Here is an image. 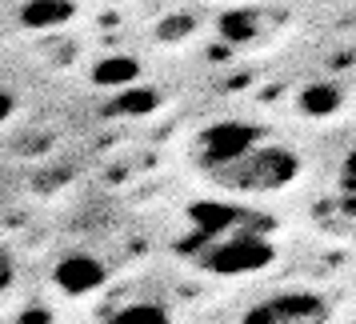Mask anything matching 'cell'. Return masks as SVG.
<instances>
[{
    "mask_svg": "<svg viewBox=\"0 0 356 324\" xmlns=\"http://www.w3.org/2000/svg\"><path fill=\"white\" fill-rule=\"evenodd\" d=\"M180 252L212 276H248L273 264L276 244L264 228H236V232H225V236H193L188 232Z\"/></svg>",
    "mask_w": 356,
    "mask_h": 324,
    "instance_id": "cell-1",
    "label": "cell"
},
{
    "mask_svg": "<svg viewBox=\"0 0 356 324\" xmlns=\"http://www.w3.org/2000/svg\"><path fill=\"white\" fill-rule=\"evenodd\" d=\"M13 113H17V97L0 88V124H4V120H8V116H13Z\"/></svg>",
    "mask_w": 356,
    "mask_h": 324,
    "instance_id": "cell-13",
    "label": "cell"
},
{
    "mask_svg": "<svg viewBox=\"0 0 356 324\" xmlns=\"http://www.w3.org/2000/svg\"><path fill=\"white\" fill-rule=\"evenodd\" d=\"M76 17V4L72 0H29L24 8H20V24L24 29H60L65 20Z\"/></svg>",
    "mask_w": 356,
    "mask_h": 324,
    "instance_id": "cell-6",
    "label": "cell"
},
{
    "mask_svg": "<svg viewBox=\"0 0 356 324\" xmlns=\"http://www.w3.org/2000/svg\"><path fill=\"white\" fill-rule=\"evenodd\" d=\"M52 280L65 296H88L104 284V264L92 252H65L52 268Z\"/></svg>",
    "mask_w": 356,
    "mask_h": 324,
    "instance_id": "cell-5",
    "label": "cell"
},
{
    "mask_svg": "<svg viewBox=\"0 0 356 324\" xmlns=\"http://www.w3.org/2000/svg\"><path fill=\"white\" fill-rule=\"evenodd\" d=\"M161 108V92L156 88H124L120 97L108 104V113L113 116H145V113H156Z\"/></svg>",
    "mask_w": 356,
    "mask_h": 324,
    "instance_id": "cell-11",
    "label": "cell"
},
{
    "mask_svg": "<svg viewBox=\"0 0 356 324\" xmlns=\"http://www.w3.org/2000/svg\"><path fill=\"white\" fill-rule=\"evenodd\" d=\"M257 145H264V129L252 124V120H216L209 129H200L196 136V168L212 177V172H220L228 164H236L241 156H248Z\"/></svg>",
    "mask_w": 356,
    "mask_h": 324,
    "instance_id": "cell-3",
    "label": "cell"
},
{
    "mask_svg": "<svg viewBox=\"0 0 356 324\" xmlns=\"http://www.w3.org/2000/svg\"><path fill=\"white\" fill-rule=\"evenodd\" d=\"M136 76H140V60L136 56H104V60L92 65V84H100V88L124 92V88L136 84Z\"/></svg>",
    "mask_w": 356,
    "mask_h": 324,
    "instance_id": "cell-7",
    "label": "cell"
},
{
    "mask_svg": "<svg viewBox=\"0 0 356 324\" xmlns=\"http://www.w3.org/2000/svg\"><path fill=\"white\" fill-rule=\"evenodd\" d=\"M340 196L356 200V148L344 156V164H340Z\"/></svg>",
    "mask_w": 356,
    "mask_h": 324,
    "instance_id": "cell-12",
    "label": "cell"
},
{
    "mask_svg": "<svg viewBox=\"0 0 356 324\" xmlns=\"http://www.w3.org/2000/svg\"><path fill=\"white\" fill-rule=\"evenodd\" d=\"M332 308L324 296L308 289H289V292H273L241 316V324H328Z\"/></svg>",
    "mask_w": 356,
    "mask_h": 324,
    "instance_id": "cell-4",
    "label": "cell"
},
{
    "mask_svg": "<svg viewBox=\"0 0 356 324\" xmlns=\"http://www.w3.org/2000/svg\"><path fill=\"white\" fill-rule=\"evenodd\" d=\"M344 104V92H340L337 84H308L305 92H300V100H296V108L305 116H332Z\"/></svg>",
    "mask_w": 356,
    "mask_h": 324,
    "instance_id": "cell-10",
    "label": "cell"
},
{
    "mask_svg": "<svg viewBox=\"0 0 356 324\" xmlns=\"http://www.w3.org/2000/svg\"><path fill=\"white\" fill-rule=\"evenodd\" d=\"M220 36H225L228 44H252L264 36V17H260L257 8H236V13H228L220 20Z\"/></svg>",
    "mask_w": 356,
    "mask_h": 324,
    "instance_id": "cell-8",
    "label": "cell"
},
{
    "mask_svg": "<svg viewBox=\"0 0 356 324\" xmlns=\"http://www.w3.org/2000/svg\"><path fill=\"white\" fill-rule=\"evenodd\" d=\"M104 324H172V312L161 300H129L116 312H108Z\"/></svg>",
    "mask_w": 356,
    "mask_h": 324,
    "instance_id": "cell-9",
    "label": "cell"
},
{
    "mask_svg": "<svg viewBox=\"0 0 356 324\" xmlns=\"http://www.w3.org/2000/svg\"><path fill=\"white\" fill-rule=\"evenodd\" d=\"M300 177V156L284 145H257L248 156H241L236 164H228L220 172H212V184L236 196H268L289 188L292 180Z\"/></svg>",
    "mask_w": 356,
    "mask_h": 324,
    "instance_id": "cell-2",
    "label": "cell"
},
{
    "mask_svg": "<svg viewBox=\"0 0 356 324\" xmlns=\"http://www.w3.org/2000/svg\"><path fill=\"white\" fill-rule=\"evenodd\" d=\"M0 264H4V257H0Z\"/></svg>",
    "mask_w": 356,
    "mask_h": 324,
    "instance_id": "cell-14",
    "label": "cell"
}]
</instances>
